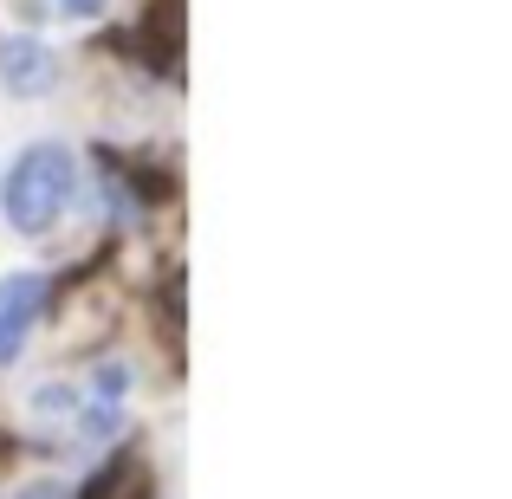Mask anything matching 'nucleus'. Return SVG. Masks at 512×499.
I'll return each mask as SVG.
<instances>
[{
  "instance_id": "1",
  "label": "nucleus",
  "mask_w": 512,
  "mask_h": 499,
  "mask_svg": "<svg viewBox=\"0 0 512 499\" xmlns=\"http://www.w3.org/2000/svg\"><path fill=\"white\" fill-rule=\"evenodd\" d=\"M78 195V156L65 143H33L7 169V221L20 234H46Z\"/></svg>"
},
{
  "instance_id": "2",
  "label": "nucleus",
  "mask_w": 512,
  "mask_h": 499,
  "mask_svg": "<svg viewBox=\"0 0 512 499\" xmlns=\"http://www.w3.org/2000/svg\"><path fill=\"white\" fill-rule=\"evenodd\" d=\"M0 85H7L13 98L52 91L59 85V52H52L46 39H33V33H7L0 39Z\"/></svg>"
},
{
  "instance_id": "3",
  "label": "nucleus",
  "mask_w": 512,
  "mask_h": 499,
  "mask_svg": "<svg viewBox=\"0 0 512 499\" xmlns=\"http://www.w3.org/2000/svg\"><path fill=\"white\" fill-rule=\"evenodd\" d=\"M39 305H46V279L39 273H7L0 279V363H13L26 350V331H33Z\"/></svg>"
},
{
  "instance_id": "4",
  "label": "nucleus",
  "mask_w": 512,
  "mask_h": 499,
  "mask_svg": "<svg viewBox=\"0 0 512 499\" xmlns=\"http://www.w3.org/2000/svg\"><path fill=\"white\" fill-rule=\"evenodd\" d=\"M20 499H72V493H65V487H59V480H39V487H26Z\"/></svg>"
},
{
  "instance_id": "5",
  "label": "nucleus",
  "mask_w": 512,
  "mask_h": 499,
  "mask_svg": "<svg viewBox=\"0 0 512 499\" xmlns=\"http://www.w3.org/2000/svg\"><path fill=\"white\" fill-rule=\"evenodd\" d=\"M65 7H72V13H98L104 0H65Z\"/></svg>"
}]
</instances>
